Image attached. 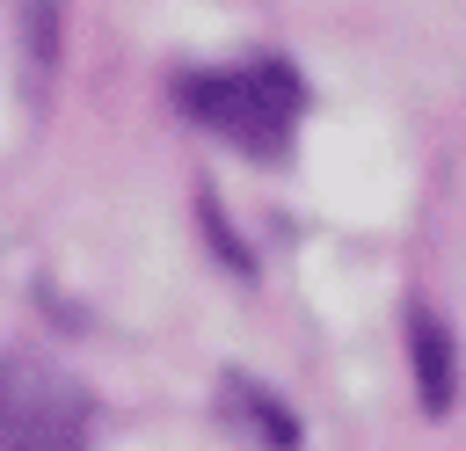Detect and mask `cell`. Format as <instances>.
<instances>
[{
    "mask_svg": "<svg viewBox=\"0 0 466 451\" xmlns=\"http://www.w3.org/2000/svg\"><path fill=\"white\" fill-rule=\"evenodd\" d=\"M175 95L197 124H211L218 138H233L255 160H277L299 131V73L284 58H240V65L182 73Z\"/></svg>",
    "mask_w": 466,
    "mask_h": 451,
    "instance_id": "6da1fadb",
    "label": "cell"
},
{
    "mask_svg": "<svg viewBox=\"0 0 466 451\" xmlns=\"http://www.w3.org/2000/svg\"><path fill=\"white\" fill-rule=\"evenodd\" d=\"M0 451H87L80 378L29 349H0Z\"/></svg>",
    "mask_w": 466,
    "mask_h": 451,
    "instance_id": "7a4b0ae2",
    "label": "cell"
}]
</instances>
